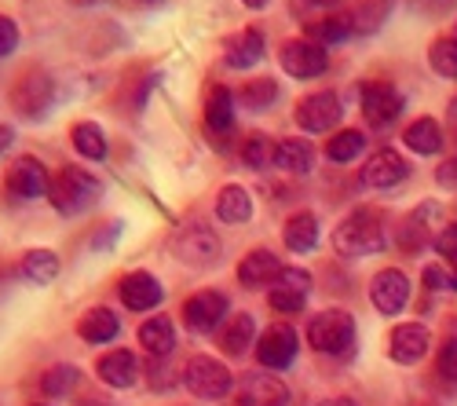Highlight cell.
Masks as SVG:
<instances>
[{
  "label": "cell",
  "mask_w": 457,
  "mask_h": 406,
  "mask_svg": "<svg viewBox=\"0 0 457 406\" xmlns=\"http://www.w3.org/2000/svg\"><path fill=\"white\" fill-rule=\"evenodd\" d=\"M385 245H388V216L373 205H359L333 231V249L340 256H373Z\"/></svg>",
  "instance_id": "obj_1"
},
{
  "label": "cell",
  "mask_w": 457,
  "mask_h": 406,
  "mask_svg": "<svg viewBox=\"0 0 457 406\" xmlns=\"http://www.w3.org/2000/svg\"><path fill=\"white\" fill-rule=\"evenodd\" d=\"M103 195V183L96 179V172L81 169V165H62L52 176V187H48V202L59 216H81L88 212Z\"/></svg>",
  "instance_id": "obj_2"
},
{
  "label": "cell",
  "mask_w": 457,
  "mask_h": 406,
  "mask_svg": "<svg viewBox=\"0 0 457 406\" xmlns=\"http://www.w3.org/2000/svg\"><path fill=\"white\" fill-rule=\"evenodd\" d=\"M308 344L319 352V355H333V359H348L352 348H355V319L340 308H326L319 311L315 319H308V329H303Z\"/></svg>",
  "instance_id": "obj_3"
},
{
  "label": "cell",
  "mask_w": 457,
  "mask_h": 406,
  "mask_svg": "<svg viewBox=\"0 0 457 406\" xmlns=\"http://www.w3.org/2000/svg\"><path fill=\"white\" fill-rule=\"evenodd\" d=\"M12 106H15V114H22L29 121L48 118V110L55 106V81H52V73L41 70V66L22 70L15 78V85H12Z\"/></svg>",
  "instance_id": "obj_4"
},
{
  "label": "cell",
  "mask_w": 457,
  "mask_h": 406,
  "mask_svg": "<svg viewBox=\"0 0 457 406\" xmlns=\"http://www.w3.org/2000/svg\"><path fill=\"white\" fill-rule=\"evenodd\" d=\"M220 249H223L220 235L209 231L205 224H187L169 238V253L187 268H212L220 261Z\"/></svg>",
  "instance_id": "obj_5"
},
{
  "label": "cell",
  "mask_w": 457,
  "mask_h": 406,
  "mask_svg": "<svg viewBox=\"0 0 457 406\" xmlns=\"http://www.w3.org/2000/svg\"><path fill=\"white\" fill-rule=\"evenodd\" d=\"M183 385H187L190 395H198V399H223L235 388V374L212 355H195L183 370Z\"/></svg>",
  "instance_id": "obj_6"
},
{
  "label": "cell",
  "mask_w": 457,
  "mask_h": 406,
  "mask_svg": "<svg viewBox=\"0 0 457 406\" xmlns=\"http://www.w3.org/2000/svg\"><path fill=\"white\" fill-rule=\"evenodd\" d=\"M278 62H282V70L289 73V78L315 81L329 70V48L315 45L312 37H293V41H286L278 48Z\"/></svg>",
  "instance_id": "obj_7"
},
{
  "label": "cell",
  "mask_w": 457,
  "mask_h": 406,
  "mask_svg": "<svg viewBox=\"0 0 457 406\" xmlns=\"http://www.w3.org/2000/svg\"><path fill=\"white\" fill-rule=\"evenodd\" d=\"M312 271H303V268H282L268 289V304L278 311V315H300L303 304H308L312 297Z\"/></svg>",
  "instance_id": "obj_8"
},
{
  "label": "cell",
  "mask_w": 457,
  "mask_h": 406,
  "mask_svg": "<svg viewBox=\"0 0 457 406\" xmlns=\"http://www.w3.org/2000/svg\"><path fill=\"white\" fill-rule=\"evenodd\" d=\"M359 103H362L366 125H373V128L395 125L399 114H403V106H406L403 92H399L395 85H388V81H366V85L359 88Z\"/></svg>",
  "instance_id": "obj_9"
},
{
  "label": "cell",
  "mask_w": 457,
  "mask_h": 406,
  "mask_svg": "<svg viewBox=\"0 0 457 406\" xmlns=\"http://www.w3.org/2000/svg\"><path fill=\"white\" fill-rule=\"evenodd\" d=\"M443 228H446V220H443L439 205L436 202H425V205H417L413 212H406L399 220L395 242H399L403 253H421V249H428L432 231H443Z\"/></svg>",
  "instance_id": "obj_10"
},
{
  "label": "cell",
  "mask_w": 457,
  "mask_h": 406,
  "mask_svg": "<svg viewBox=\"0 0 457 406\" xmlns=\"http://www.w3.org/2000/svg\"><path fill=\"white\" fill-rule=\"evenodd\" d=\"M340 118H345V106L333 92H312L293 106V121L303 132H329L340 125Z\"/></svg>",
  "instance_id": "obj_11"
},
{
  "label": "cell",
  "mask_w": 457,
  "mask_h": 406,
  "mask_svg": "<svg viewBox=\"0 0 457 406\" xmlns=\"http://www.w3.org/2000/svg\"><path fill=\"white\" fill-rule=\"evenodd\" d=\"M4 187H8L15 198H22V202L41 198V195H48V187H52V172L45 169L41 158L22 154V158H15V162L8 165V172H4Z\"/></svg>",
  "instance_id": "obj_12"
},
{
  "label": "cell",
  "mask_w": 457,
  "mask_h": 406,
  "mask_svg": "<svg viewBox=\"0 0 457 406\" xmlns=\"http://www.w3.org/2000/svg\"><path fill=\"white\" fill-rule=\"evenodd\" d=\"M296 352H300V337L289 322L268 326L256 341V359H260V366H268V370H286V366H293Z\"/></svg>",
  "instance_id": "obj_13"
},
{
  "label": "cell",
  "mask_w": 457,
  "mask_h": 406,
  "mask_svg": "<svg viewBox=\"0 0 457 406\" xmlns=\"http://www.w3.org/2000/svg\"><path fill=\"white\" fill-rule=\"evenodd\" d=\"M227 308H231V301H227L220 289H202L183 301V322H187V329H195V334H212V329H220L227 322Z\"/></svg>",
  "instance_id": "obj_14"
},
{
  "label": "cell",
  "mask_w": 457,
  "mask_h": 406,
  "mask_svg": "<svg viewBox=\"0 0 457 406\" xmlns=\"http://www.w3.org/2000/svg\"><path fill=\"white\" fill-rule=\"evenodd\" d=\"M370 301L380 315L395 319L406 304H410V278L399 271V268H380L373 278H370Z\"/></svg>",
  "instance_id": "obj_15"
},
{
  "label": "cell",
  "mask_w": 457,
  "mask_h": 406,
  "mask_svg": "<svg viewBox=\"0 0 457 406\" xmlns=\"http://www.w3.org/2000/svg\"><path fill=\"white\" fill-rule=\"evenodd\" d=\"M406 176H410V162L399 151H392V146H380L362 165V183L373 191H392L399 183H406Z\"/></svg>",
  "instance_id": "obj_16"
},
{
  "label": "cell",
  "mask_w": 457,
  "mask_h": 406,
  "mask_svg": "<svg viewBox=\"0 0 457 406\" xmlns=\"http://www.w3.org/2000/svg\"><path fill=\"white\" fill-rule=\"evenodd\" d=\"M428 352H432L428 326H421V322H399V326L392 329V337H388V355H392V362H399V366H417Z\"/></svg>",
  "instance_id": "obj_17"
},
{
  "label": "cell",
  "mask_w": 457,
  "mask_h": 406,
  "mask_svg": "<svg viewBox=\"0 0 457 406\" xmlns=\"http://www.w3.org/2000/svg\"><path fill=\"white\" fill-rule=\"evenodd\" d=\"M289 402V388L282 377L271 374H245L235 395V406H286Z\"/></svg>",
  "instance_id": "obj_18"
},
{
  "label": "cell",
  "mask_w": 457,
  "mask_h": 406,
  "mask_svg": "<svg viewBox=\"0 0 457 406\" xmlns=\"http://www.w3.org/2000/svg\"><path fill=\"white\" fill-rule=\"evenodd\" d=\"M118 297H121V304L129 311H154L165 301V289H162V282L150 271H132V275L121 278Z\"/></svg>",
  "instance_id": "obj_19"
},
{
  "label": "cell",
  "mask_w": 457,
  "mask_h": 406,
  "mask_svg": "<svg viewBox=\"0 0 457 406\" xmlns=\"http://www.w3.org/2000/svg\"><path fill=\"white\" fill-rule=\"evenodd\" d=\"M263 55H268V41H263V33L256 26H249L242 33H231L223 41V62L231 70H253Z\"/></svg>",
  "instance_id": "obj_20"
},
{
  "label": "cell",
  "mask_w": 457,
  "mask_h": 406,
  "mask_svg": "<svg viewBox=\"0 0 457 406\" xmlns=\"http://www.w3.org/2000/svg\"><path fill=\"white\" fill-rule=\"evenodd\" d=\"M96 374L106 388H132L139 381V359L129 348H113L96 362Z\"/></svg>",
  "instance_id": "obj_21"
},
{
  "label": "cell",
  "mask_w": 457,
  "mask_h": 406,
  "mask_svg": "<svg viewBox=\"0 0 457 406\" xmlns=\"http://www.w3.org/2000/svg\"><path fill=\"white\" fill-rule=\"evenodd\" d=\"M271 165L278 172H289V176H308L315 169V146L300 136L275 139V162Z\"/></svg>",
  "instance_id": "obj_22"
},
{
  "label": "cell",
  "mask_w": 457,
  "mask_h": 406,
  "mask_svg": "<svg viewBox=\"0 0 457 406\" xmlns=\"http://www.w3.org/2000/svg\"><path fill=\"white\" fill-rule=\"evenodd\" d=\"M319 238H322V231H319V216L315 212H308V209H300V212H293L289 220H286V228H282V242H286V249L289 253H312L315 245H319Z\"/></svg>",
  "instance_id": "obj_23"
},
{
  "label": "cell",
  "mask_w": 457,
  "mask_h": 406,
  "mask_svg": "<svg viewBox=\"0 0 457 406\" xmlns=\"http://www.w3.org/2000/svg\"><path fill=\"white\" fill-rule=\"evenodd\" d=\"M235 92L227 85H212L205 95V128L209 136H223L235 128Z\"/></svg>",
  "instance_id": "obj_24"
},
{
  "label": "cell",
  "mask_w": 457,
  "mask_h": 406,
  "mask_svg": "<svg viewBox=\"0 0 457 406\" xmlns=\"http://www.w3.org/2000/svg\"><path fill=\"white\" fill-rule=\"evenodd\" d=\"M278 271H282L278 253H271V249H253L245 261L238 264V282H242L245 289H260V286H271Z\"/></svg>",
  "instance_id": "obj_25"
},
{
  "label": "cell",
  "mask_w": 457,
  "mask_h": 406,
  "mask_svg": "<svg viewBox=\"0 0 457 406\" xmlns=\"http://www.w3.org/2000/svg\"><path fill=\"white\" fill-rule=\"evenodd\" d=\"M139 348H146L150 359H169L176 348V326L169 315H154L139 326Z\"/></svg>",
  "instance_id": "obj_26"
},
{
  "label": "cell",
  "mask_w": 457,
  "mask_h": 406,
  "mask_svg": "<svg viewBox=\"0 0 457 406\" xmlns=\"http://www.w3.org/2000/svg\"><path fill=\"white\" fill-rule=\"evenodd\" d=\"M253 337H256V319H253L249 311H242V315H231V319L223 322V329H220V348H223V355L238 359V355H245V352L253 348Z\"/></svg>",
  "instance_id": "obj_27"
},
{
  "label": "cell",
  "mask_w": 457,
  "mask_h": 406,
  "mask_svg": "<svg viewBox=\"0 0 457 406\" xmlns=\"http://www.w3.org/2000/svg\"><path fill=\"white\" fill-rule=\"evenodd\" d=\"M78 334L88 344H110V341H118V334H121V319L113 315L110 308H92V311L81 315Z\"/></svg>",
  "instance_id": "obj_28"
},
{
  "label": "cell",
  "mask_w": 457,
  "mask_h": 406,
  "mask_svg": "<svg viewBox=\"0 0 457 406\" xmlns=\"http://www.w3.org/2000/svg\"><path fill=\"white\" fill-rule=\"evenodd\" d=\"M403 143L410 146L417 158H432V154L443 151V143H446V139H443V128H439L436 118H417L413 125H406Z\"/></svg>",
  "instance_id": "obj_29"
},
{
  "label": "cell",
  "mask_w": 457,
  "mask_h": 406,
  "mask_svg": "<svg viewBox=\"0 0 457 406\" xmlns=\"http://www.w3.org/2000/svg\"><path fill=\"white\" fill-rule=\"evenodd\" d=\"M216 216L223 224H249L253 220V195L242 187V183H227V187L216 195Z\"/></svg>",
  "instance_id": "obj_30"
},
{
  "label": "cell",
  "mask_w": 457,
  "mask_h": 406,
  "mask_svg": "<svg viewBox=\"0 0 457 406\" xmlns=\"http://www.w3.org/2000/svg\"><path fill=\"white\" fill-rule=\"evenodd\" d=\"M70 143H73V151H78L81 158H88V162H103L110 154L106 132L96 121H78V125H73L70 128Z\"/></svg>",
  "instance_id": "obj_31"
},
{
  "label": "cell",
  "mask_w": 457,
  "mask_h": 406,
  "mask_svg": "<svg viewBox=\"0 0 457 406\" xmlns=\"http://www.w3.org/2000/svg\"><path fill=\"white\" fill-rule=\"evenodd\" d=\"M362 151H366V136H362L359 128H340V132H333L329 143H326V158H329L333 165H348V162H355Z\"/></svg>",
  "instance_id": "obj_32"
},
{
  "label": "cell",
  "mask_w": 457,
  "mask_h": 406,
  "mask_svg": "<svg viewBox=\"0 0 457 406\" xmlns=\"http://www.w3.org/2000/svg\"><path fill=\"white\" fill-rule=\"evenodd\" d=\"M352 33H355L352 15H326V19H319V22L308 26V37H312L315 45H322V48H333L340 41H348Z\"/></svg>",
  "instance_id": "obj_33"
},
{
  "label": "cell",
  "mask_w": 457,
  "mask_h": 406,
  "mask_svg": "<svg viewBox=\"0 0 457 406\" xmlns=\"http://www.w3.org/2000/svg\"><path fill=\"white\" fill-rule=\"evenodd\" d=\"M278 95L282 88L275 78H256V81H245L235 99L242 103V110H268L271 103H278Z\"/></svg>",
  "instance_id": "obj_34"
},
{
  "label": "cell",
  "mask_w": 457,
  "mask_h": 406,
  "mask_svg": "<svg viewBox=\"0 0 457 406\" xmlns=\"http://www.w3.org/2000/svg\"><path fill=\"white\" fill-rule=\"evenodd\" d=\"M59 256L52 253V249H29L26 256H22V275L29 278V282H37V286H48V282H55V275H59Z\"/></svg>",
  "instance_id": "obj_35"
},
{
  "label": "cell",
  "mask_w": 457,
  "mask_h": 406,
  "mask_svg": "<svg viewBox=\"0 0 457 406\" xmlns=\"http://www.w3.org/2000/svg\"><path fill=\"white\" fill-rule=\"evenodd\" d=\"M428 66L446 81L457 78V41L453 37H436L432 48H428Z\"/></svg>",
  "instance_id": "obj_36"
},
{
  "label": "cell",
  "mask_w": 457,
  "mask_h": 406,
  "mask_svg": "<svg viewBox=\"0 0 457 406\" xmlns=\"http://www.w3.org/2000/svg\"><path fill=\"white\" fill-rule=\"evenodd\" d=\"M388 12H392V0H359V8L352 15L355 33H377L380 26H385Z\"/></svg>",
  "instance_id": "obj_37"
},
{
  "label": "cell",
  "mask_w": 457,
  "mask_h": 406,
  "mask_svg": "<svg viewBox=\"0 0 457 406\" xmlns=\"http://www.w3.org/2000/svg\"><path fill=\"white\" fill-rule=\"evenodd\" d=\"M238 154H242V162L249 169H268L275 162V146H271V139L263 132H249L242 139V146H238Z\"/></svg>",
  "instance_id": "obj_38"
},
{
  "label": "cell",
  "mask_w": 457,
  "mask_h": 406,
  "mask_svg": "<svg viewBox=\"0 0 457 406\" xmlns=\"http://www.w3.org/2000/svg\"><path fill=\"white\" fill-rule=\"evenodd\" d=\"M78 381H81V370H78V366L59 362V366H52V370L41 377V392L52 395V399H59V395H70L73 388H78Z\"/></svg>",
  "instance_id": "obj_39"
},
{
  "label": "cell",
  "mask_w": 457,
  "mask_h": 406,
  "mask_svg": "<svg viewBox=\"0 0 457 406\" xmlns=\"http://www.w3.org/2000/svg\"><path fill=\"white\" fill-rule=\"evenodd\" d=\"M436 253L443 256V268L450 275V289L457 293V220H446V228L436 235Z\"/></svg>",
  "instance_id": "obj_40"
},
{
  "label": "cell",
  "mask_w": 457,
  "mask_h": 406,
  "mask_svg": "<svg viewBox=\"0 0 457 406\" xmlns=\"http://www.w3.org/2000/svg\"><path fill=\"white\" fill-rule=\"evenodd\" d=\"M439 377L457 385V341L443 337V348H439Z\"/></svg>",
  "instance_id": "obj_41"
},
{
  "label": "cell",
  "mask_w": 457,
  "mask_h": 406,
  "mask_svg": "<svg viewBox=\"0 0 457 406\" xmlns=\"http://www.w3.org/2000/svg\"><path fill=\"white\" fill-rule=\"evenodd\" d=\"M22 41V33H19V22L8 19V15H0V59H8Z\"/></svg>",
  "instance_id": "obj_42"
},
{
  "label": "cell",
  "mask_w": 457,
  "mask_h": 406,
  "mask_svg": "<svg viewBox=\"0 0 457 406\" xmlns=\"http://www.w3.org/2000/svg\"><path fill=\"white\" fill-rule=\"evenodd\" d=\"M421 286H425L428 293H443V289H450V275H446V268L428 264L425 275H421Z\"/></svg>",
  "instance_id": "obj_43"
},
{
  "label": "cell",
  "mask_w": 457,
  "mask_h": 406,
  "mask_svg": "<svg viewBox=\"0 0 457 406\" xmlns=\"http://www.w3.org/2000/svg\"><path fill=\"white\" fill-rule=\"evenodd\" d=\"M436 183L443 191H457V158H450V162H443L436 169Z\"/></svg>",
  "instance_id": "obj_44"
},
{
  "label": "cell",
  "mask_w": 457,
  "mask_h": 406,
  "mask_svg": "<svg viewBox=\"0 0 457 406\" xmlns=\"http://www.w3.org/2000/svg\"><path fill=\"white\" fill-rule=\"evenodd\" d=\"M118 235H121V220H110V224L103 228V235L92 238V249H110L113 242H118Z\"/></svg>",
  "instance_id": "obj_45"
},
{
  "label": "cell",
  "mask_w": 457,
  "mask_h": 406,
  "mask_svg": "<svg viewBox=\"0 0 457 406\" xmlns=\"http://www.w3.org/2000/svg\"><path fill=\"white\" fill-rule=\"evenodd\" d=\"M457 4V0H413V8H421V12H428V15H443V12H450Z\"/></svg>",
  "instance_id": "obj_46"
},
{
  "label": "cell",
  "mask_w": 457,
  "mask_h": 406,
  "mask_svg": "<svg viewBox=\"0 0 457 406\" xmlns=\"http://www.w3.org/2000/svg\"><path fill=\"white\" fill-rule=\"evenodd\" d=\"M12 139H15V132L4 125V121H0V158H4L8 154V146H12Z\"/></svg>",
  "instance_id": "obj_47"
},
{
  "label": "cell",
  "mask_w": 457,
  "mask_h": 406,
  "mask_svg": "<svg viewBox=\"0 0 457 406\" xmlns=\"http://www.w3.org/2000/svg\"><path fill=\"white\" fill-rule=\"evenodd\" d=\"M319 406H359L355 399H348V395H337V399H322Z\"/></svg>",
  "instance_id": "obj_48"
},
{
  "label": "cell",
  "mask_w": 457,
  "mask_h": 406,
  "mask_svg": "<svg viewBox=\"0 0 457 406\" xmlns=\"http://www.w3.org/2000/svg\"><path fill=\"white\" fill-rule=\"evenodd\" d=\"M242 4H245L249 12H263V8H268V4H271V0H242Z\"/></svg>",
  "instance_id": "obj_49"
},
{
  "label": "cell",
  "mask_w": 457,
  "mask_h": 406,
  "mask_svg": "<svg viewBox=\"0 0 457 406\" xmlns=\"http://www.w3.org/2000/svg\"><path fill=\"white\" fill-rule=\"evenodd\" d=\"M446 337H450V341H457V319H450V322H446Z\"/></svg>",
  "instance_id": "obj_50"
},
{
  "label": "cell",
  "mask_w": 457,
  "mask_h": 406,
  "mask_svg": "<svg viewBox=\"0 0 457 406\" xmlns=\"http://www.w3.org/2000/svg\"><path fill=\"white\" fill-rule=\"evenodd\" d=\"M312 4H319V8H333V4H340V0H312Z\"/></svg>",
  "instance_id": "obj_51"
},
{
  "label": "cell",
  "mask_w": 457,
  "mask_h": 406,
  "mask_svg": "<svg viewBox=\"0 0 457 406\" xmlns=\"http://www.w3.org/2000/svg\"><path fill=\"white\" fill-rule=\"evenodd\" d=\"M81 406H110V402H103V399H85Z\"/></svg>",
  "instance_id": "obj_52"
},
{
  "label": "cell",
  "mask_w": 457,
  "mask_h": 406,
  "mask_svg": "<svg viewBox=\"0 0 457 406\" xmlns=\"http://www.w3.org/2000/svg\"><path fill=\"white\" fill-rule=\"evenodd\" d=\"M450 118H453V121H457V99H453V103H450Z\"/></svg>",
  "instance_id": "obj_53"
},
{
  "label": "cell",
  "mask_w": 457,
  "mask_h": 406,
  "mask_svg": "<svg viewBox=\"0 0 457 406\" xmlns=\"http://www.w3.org/2000/svg\"><path fill=\"white\" fill-rule=\"evenodd\" d=\"M29 406H52V402H29Z\"/></svg>",
  "instance_id": "obj_54"
},
{
  "label": "cell",
  "mask_w": 457,
  "mask_h": 406,
  "mask_svg": "<svg viewBox=\"0 0 457 406\" xmlns=\"http://www.w3.org/2000/svg\"><path fill=\"white\" fill-rule=\"evenodd\" d=\"M450 37H453V41H457V26H453V33H450Z\"/></svg>",
  "instance_id": "obj_55"
}]
</instances>
